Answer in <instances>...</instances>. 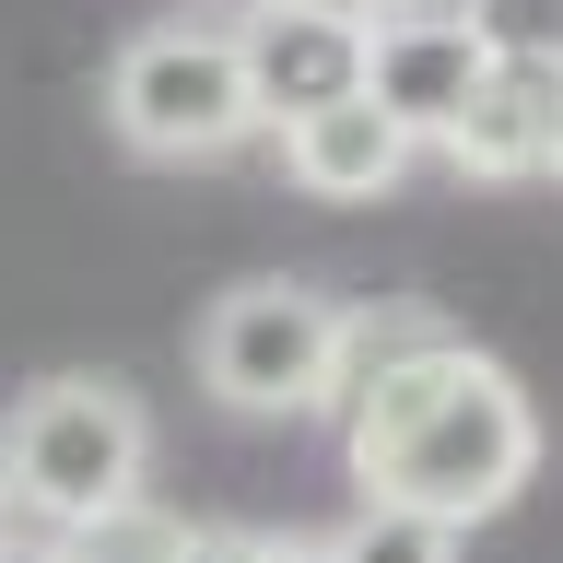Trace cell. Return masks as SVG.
<instances>
[{"label":"cell","mask_w":563,"mask_h":563,"mask_svg":"<svg viewBox=\"0 0 563 563\" xmlns=\"http://www.w3.org/2000/svg\"><path fill=\"white\" fill-rule=\"evenodd\" d=\"M188 563H317V540H271V528H188Z\"/></svg>","instance_id":"cell-12"},{"label":"cell","mask_w":563,"mask_h":563,"mask_svg":"<svg viewBox=\"0 0 563 563\" xmlns=\"http://www.w3.org/2000/svg\"><path fill=\"white\" fill-rule=\"evenodd\" d=\"M540 176H563V118H552V165H540Z\"/></svg>","instance_id":"cell-15"},{"label":"cell","mask_w":563,"mask_h":563,"mask_svg":"<svg viewBox=\"0 0 563 563\" xmlns=\"http://www.w3.org/2000/svg\"><path fill=\"white\" fill-rule=\"evenodd\" d=\"M141 470H153V411L118 376H47L0 422V505H24L47 540L141 505Z\"/></svg>","instance_id":"cell-2"},{"label":"cell","mask_w":563,"mask_h":563,"mask_svg":"<svg viewBox=\"0 0 563 563\" xmlns=\"http://www.w3.org/2000/svg\"><path fill=\"white\" fill-rule=\"evenodd\" d=\"M246 12H258V0H246Z\"/></svg>","instance_id":"cell-16"},{"label":"cell","mask_w":563,"mask_h":563,"mask_svg":"<svg viewBox=\"0 0 563 563\" xmlns=\"http://www.w3.org/2000/svg\"><path fill=\"white\" fill-rule=\"evenodd\" d=\"M317 563H457V528L399 517V505H352V517L317 540Z\"/></svg>","instance_id":"cell-9"},{"label":"cell","mask_w":563,"mask_h":563,"mask_svg":"<svg viewBox=\"0 0 563 563\" xmlns=\"http://www.w3.org/2000/svg\"><path fill=\"white\" fill-rule=\"evenodd\" d=\"M482 59H517V70H563V0H457Z\"/></svg>","instance_id":"cell-10"},{"label":"cell","mask_w":563,"mask_h":563,"mask_svg":"<svg viewBox=\"0 0 563 563\" xmlns=\"http://www.w3.org/2000/svg\"><path fill=\"white\" fill-rule=\"evenodd\" d=\"M422 165V141L399 130V118H387V106H329V118H306V130H282V176H294V188H306V200H387V188H399V176Z\"/></svg>","instance_id":"cell-8"},{"label":"cell","mask_w":563,"mask_h":563,"mask_svg":"<svg viewBox=\"0 0 563 563\" xmlns=\"http://www.w3.org/2000/svg\"><path fill=\"white\" fill-rule=\"evenodd\" d=\"M246 47V95H258V130H306V118H329V106L364 95V47H376V24H341V12H306V0H258L235 24Z\"/></svg>","instance_id":"cell-5"},{"label":"cell","mask_w":563,"mask_h":563,"mask_svg":"<svg viewBox=\"0 0 563 563\" xmlns=\"http://www.w3.org/2000/svg\"><path fill=\"white\" fill-rule=\"evenodd\" d=\"M59 552L70 563H188V517H165V505H118V517L70 528Z\"/></svg>","instance_id":"cell-11"},{"label":"cell","mask_w":563,"mask_h":563,"mask_svg":"<svg viewBox=\"0 0 563 563\" xmlns=\"http://www.w3.org/2000/svg\"><path fill=\"white\" fill-rule=\"evenodd\" d=\"M106 130L130 141L141 165H211V153L258 141L235 24H141L106 59Z\"/></svg>","instance_id":"cell-3"},{"label":"cell","mask_w":563,"mask_h":563,"mask_svg":"<svg viewBox=\"0 0 563 563\" xmlns=\"http://www.w3.org/2000/svg\"><path fill=\"white\" fill-rule=\"evenodd\" d=\"M0 540H12V528H0Z\"/></svg>","instance_id":"cell-17"},{"label":"cell","mask_w":563,"mask_h":563,"mask_svg":"<svg viewBox=\"0 0 563 563\" xmlns=\"http://www.w3.org/2000/svg\"><path fill=\"white\" fill-rule=\"evenodd\" d=\"M341 470L364 505H399L470 540L528 493L540 411L493 352H470L457 329H422L411 352H376L341 376Z\"/></svg>","instance_id":"cell-1"},{"label":"cell","mask_w":563,"mask_h":563,"mask_svg":"<svg viewBox=\"0 0 563 563\" xmlns=\"http://www.w3.org/2000/svg\"><path fill=\"white\" fill-rule=\"evenodd\" d=\"M482 35H470V12H434V0H399L376 24V47H364V106H387L399 130L434 153V141L470 118V95H482Z\"/></svg>","instance_id":"cell-6"},{"label":"cell","mask_w":563,"mask_h":563,"mask_svg":"<svg viewBox=\"0 0 563 563\" xmlns=\"http://www.w3.org/2000/svg\"><path fill=\"white\" fill-rule=\"evenodd\" d=\"M341 329L352 306H329L317 282H235L200 317V387L246 422H294L341 399Z\"/></svg>","instance_id":"cell-4"},{"label":"cell","mask_w":563,"mask_h":563,"mask_svg":"<svg viewBox=\"0 0 563 563\" xmlns=\"http://www.w3.org/2000/svg\"><path fill=\"white\" fill-rule=\"evenodd\" d=\"M552 118H563V70L493 59V70H482V95H470V118H457L434 153H446L457 176H482V188H517V176L552 165Z\"/></svg>","instance_id":"cell-7"},{"label":"cell","mask_w":563,"mask_h":563,"mask_svg":"<svg viewBox=\"0 0 563 563\" xmlns=\"http://www.w3.org/2000/svg\"><path fill=\"white\" fill-rule=\"evenodd\" d=\"M0 563H70L59 540H0Z\"/></svg>","instance_id":"cell-14"},{"label":"cell","mask_w":563,"mask_h":563,"mask_svg":"<svg viewBox=\"0 0 563 563\" xmlns=\"http://www.w3.org/2000/svg\"><path fill=\"white\" fill-rule=\"evenodd\" d=\"M306 12H341V24H387L399 0H306Z\"/></svg>","instance_id":"cell-13"}]
</instances>
